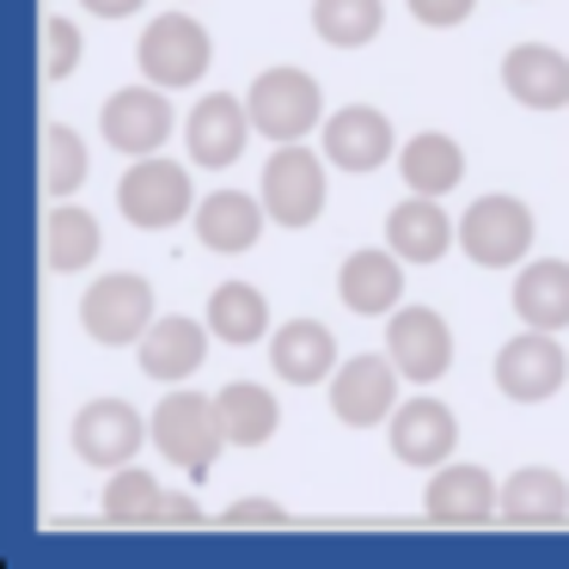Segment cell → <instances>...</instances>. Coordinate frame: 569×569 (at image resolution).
Wrapping results in <instances>:
<instances>
[{
  "label": "cell",
  "mask_w": 569,
  "mask_h": 569,
  "mask_svg": "<svg viewBox=\"0 0 569 569\" xmlns=\"http://www.w3.org/2000/svg\"><path fill=\"white\" fill-rule=\"evenodd\" d=\"M153 447H160L166 459H172L178 471H190V478H202V471L214 466V453L227 447V422H221V405L202 392H166L160 405H153Z\"/></svg>",
  "instance_id": "6da1fadb"
},
{
  "label": "cell",
  "mask_w": 569,
  "mask_h": 569,
  "mask_svg": "<svg viewBox=\"0 0 569 569\" xmlns=\"http://www.w3.org/2000/svg\"><path fill=\"white\" fill-rule=\"evenodd\" d=\"M246 104H251V129L263 141H276V148L282 141H307L325 123V92L307 68H263L251 80Z\"/></svg>",
  "instance_id": "7a4b0ae2"
},
{
  "label": "cell",
  "mask_w": 569,
  "mask_h": 569,
  "mask_svg": "<svg viewBox=\"0 0 569 569\" xmlns=\"http://www.w3.org/2000/svg\"><path fill=\"white\" fill-rule=\"evenodd\" d=\"M136 62H141V74H148L153 87L184 92V87H197V80L209 74L214 43L190 13H160V19H148V31H141Z\"/></svg>",
  "instance_id": "3957f363"
},
{
  "label": "cell",
  "mask_w": 569,
  "mask_h": 569,
  "mask_svg": "<svg viewBox=\"0 0 569 569\" xmlns=\"http://www.w3.org/2000/svg\"><path fill=\"white\" fill-rule=\"evenodd\" d=\"M117 202H123L129 227H141V233H166V227L184 221L197 197H190V172L178 160L141 153V160L123 172V184H117Z\"/></svg>",
  "instance_id": "277c9868"
},
{
  "label": "cell",
  "mask_w": 569,
  "mask_h": 569,
  "mask_svg": "<svg viewBox=\"0 0 569 569\" xmlns=\"http://www.w3.org/2000/svg\"><path fill=\"white\" fill-rule=\"evenodd\" d=\"M459 246L483 270H508L532 251V209L520 197H478L459 214Z\"/></svg>",
  "instance_id": "5b68a950"
},
{
  "label": "cell",
  "mask_w": 569,
  "mask_h": 569,
  "mask_svg": "<svg viewBox=\"0 0 569 569\" xmlns=\"http://www.w3.org/2000/svg\"><path fill=\"white\" fill-rule=\"evenodd\" d=\"M80 325H87V337L104 349H123V343H136V337H148L153 282H141V276H99V282L80 295Z\"/></svg>",
  "instance_id": "8992f818"
},
{
  "label": "cell",
  "mask_w": 569,
  "mask_h": 569,
  "mask_svg": "<svg viewBox=\"0 0 569 569\" xmlns=\"http://www.w3.org/2000/svg\"><path fill=\"white\" fill-rule=\"evenodd\" d=\"M263 209L276 227H312L325 214V166L312 148L282 141L263 166Z\"/></svg>",
  "instance_id": "52a82bcc"
},
{
  "label": "cell",
  "mask_w": 569,
  "mask_h": 569,
  "mask_svg": "<svg viewBox=\"0 0 569 569\" xmlns=\"http://www.w3.org/2000/svg\"><path fill=\"white\" fill-rule=\"evenodd\" d=\"M398 380H405V373H398L392 356H349L343 368L331 373L337 422H349V429H380V422H392Z\"/></svg>",
  "instance_id": "ba28073f"
},
{
  "label": "cell",
  "mask_w": 569,
  "mask_h": 569,
  "mask_svg": "<svg viewBox=\"0 0 569 569\" xmlns=\"http://www.w3.org/2000/svg\"><path fill=\"white\" fill-rule=\"evenodd\" d=\"M563 380H569V356L557 343V331H532L527 325V337H508L502 356H496V386L515 405H545V398H557Z\"/></svg>",
  "instance_id": "9c48e42d"
},
{
  "label": "cell",
  "mask_w": 569,
  "mask_h": 569,
  "mask_svg": "<svg viewBox=\"0 0 569 569\" xmlns=\"http://www.w3.org/2000/svg\"><path fill=\"white\" fill-rule=\"evenodd\" d=\"M148 435L153 429L141 422L136 405H123V398H92V405L74 417V453L87 459V466H99V471H123L129 459L141 453Z\"/></svg>",
  "instance_id": "30bf717a"
},
{
  "label": "cell",
  "mask_w": 569,
  "mask_h": 569,
  "mask_svg": "<svg viewBox=\"0 0 569 569\" xmlns=\"http://www.w3.org/2000/svg\"><path fill=\"white\" fill-rule=\"evenodd\" d=\"M386 349H392L398 373L410 386H429L453 368V331L435 307H398L392 325H386Z\"/></svg>",
  "instance_id": "8fae6325"
},
{
  "label": "cell",
  "mask_w": 569,
  "mask_h": 569,
  "mask_svg": "<svg viewBox=\"0 0 569 569\" xmlns=\"http://www.w3.org/2000/svg\"><path fill=\"white\" fill-rule=\"evenodd\" d=\"M104 141H111L117 153H129V160H141V153H160L166 136H172V104H166V87H123L104 99Z\"/></svg>",
  "instance_id": "7c38bea8"
},
{
  "label": "cell",
  "mask_w": 569,
  "mask_h": 569,
  "mask_svg": "<svg viewBox=\"0 0 569 569\" xmlns=\"http://www.w3.org/2000/svg\"><path fill=\"white\" fill-rule=\"evenodd\" d=\"M386 441H392L398 466L435 471V466H447V453H453V441H459V417L441 405V398H410V405L392 410Z\"/></svg>",
  "instance_id": "4fadbf2b"
},
{
  "label": "cell",
  "mask_w": 569,
  "mask_h": 569,
  "mask_svg": "<svg viewBox=\"0 0 569 569\" xmlns=\"http://www.w3.org/2000/svg\"><path fill=\"white\" fill-rule=\"evenodd\" d=\"M246 129H251V104H239L233 92H209L184 117V148L202 172H227L246 153Z\"/></svg>",
  "instance_id": "5bb4252c"
},
{
  "label": "cell",
  "mask_w": 569,
  "mask_h": 569,
  "mask_svg": "<svg viewBox=\"0 0 569 569\" xmlns=\"http://www.w3.org/2000/svg\"><path fill=\"white\" fill-rule=\"evenodd\" d=\"M502 87L527 111H563L569 104V56L551 43H515L502 56Z\"/></svg>",
  "instance_id": "9a60e30c"
},
{
  "label": "cell",
  "mask_w": 569,
  "mask_h": 569,
  "mask_svg": "<svg viewBox=\"0 0 569 569\" xmlns=\"http://www.w3.org/2000/svg\"><path fill=\"white\" fill-rule=\"evenodd\" d=\"M325 160L337 172H373L392 160V123L373 104H343L337 117H325Z\"/></svg>",
  "instance_id": "2e32d148"
},
{
  "label": "cell",
  "mask_w": 569,
  "mask_h": 569,
  "mask_svg": "<svg viewBox=\"0 0 569 569\" xmlns=\"http://www.w3.org/2000/svg\"><path fill=\"white\" fill-rule=\"evenodd\" d=\"M422 508H429V520H441V527H478V520L502 515V490H496L490 471H478V466H441L429 483V496H422Z\"/></svg>",
  "instance_id": "e0dca14e"
},
{
  "label": "cell",
  "mask_w": 569,
  "mask_h": 569,
  "mask_svg": "<svg viewBox=\"0 0 569 569\" xmlns=\"http://www.w3.org/2000/svg\"><path fill=\"white\" fill-rule=\"evenodd\" d=\"M209 325L197 319H153L148 337H141V373L160 386H178L209 361Z\"/></svg>",
  "instance_id": "ac0fdd59"
},
{
  "label": "cell",
  "mask_w": 569,
  "mask_h": 569,
  "mask_svg": "<svg viewBox=\"0 0 569 569\" xmlns=\"http://www.w3.org/2000/svg\"><path fill=\"white\" fill-rule=\"evenodd\" d=\"M337 295H343L349 312L380 319V312H392L398 295H405V258H398L392 246L386 251H356V258H343V270H337Z\"/></svg>",
  "instance_id": "d6986e66"
},
{
  "label": "cell",
  "mask_w": 569,
  "mask_h": 569,
  "mask_svg": "<svg viewBox=\"0 0 569 569\" xmlns=\"http://www.w3.org/2000/svg\"><path fill=\"white\" fill-rule=\"evenodd\" d=\"M453 239H459V227L441 214V197H417V190H410V202H398V209L386 214V246L405 263H441Z\"/></svg>",
  "instance_id": "ffe728a7"
},
{
  "label": "cell",
  "mask_w": 569,
  "mask_h": 569,
  "mask_svg": "<svg viewBox=\"0 0 569 569\" xmlns=\"http://www.w3.org/2000/svg\"><path fill=\"white\" fill-rule=\"evenodd\" d=\"M263 221H270V209L246 190H209L197 202V239L209 251H251L263 239Z\"/></svg>",
  "instance_id": "44dd1931"
},
{
  "label": "cell",
  "mask_w": 569,
  "mask_h": 569,
  "mask_svg": "<svg viewBox=\"0 0 569 569\" xmlns=\"http://www.w3.org/2000/svg\"><path fill=\"white\" fill-rule=\"evenodd\" d=\"M270 361L288 386H319L337 373V337L325 331L319 319H288L282 331L270 337Z\"/></svg>",
  "instance_id": "7402d4cb"
},
{
  "label": "cell",
  "mask_w": 569,
  "mask_h": 569,
  "mask_svg": "<svg viewBox=\"0 0 569 569\" xmlns=\"http://www.w3.org/2000/svg\"><path fill=\"white\" fill-rule=\"evenodd\" d=\"M515 312L532 331H569V263L539 258L515 276Z\"/></svg>",
  "instance_id": "603a6c76"
},
{
  "label": "cell",
  "mask_w": 569,
  "mask_h": 569,
  "mask_svg": "<svg viewBox=\"0 0 569 569\" xmlns=\"http://www.w3.org/2000/svg\"><path fill=\"white\" fill-rule=\"evenodd\" d=\"M99 246H104L99 214H87L80 202L50 209V221H43V263H50L56 276H80L92 258H99Z\"/></svg>",
  "instance_id": "cb8c5ba5"
},
{
  "label": "cell",
  "mask_w": 569,
  "mask_h": 569,
  "mask_svg": "<svg viewBox=\"0 0 569 569\" xmlns=\"http://www.w3.org/2000/svg\"><path fill=\"white\" fill-rule=\"evenodd\" d=\"M398 172H405V190H417V197H447V190H459V178H466V153H459L453 136H417L405 141V153H398Z\"/></svg>",
  "instance_id": "d4e9b609"
},
{
  "label": "cell",
  "mask_w": 569,
  "mask_h": 569,
  "mask_svg": "<svg viewBox=\"0 0 569 569\" xmlns=\"http://www.w3.org/2000/svg\"><path fill=\"white\" fill-rule=\"evenodd\" d=\"M214 405H221V422H227V441L233 447H263L276 435V422H282L276 392L258 380H227L221 392H214Z\"/></svg>",
  "instance_id": "484cf974"
},
{
  "label": "cell",
  "mask_w": 569,
  "mask_h": 569,
  "mask_svg": "<svg viewBox=\"0 0 569 569\" xmlns=\"http://www.w3.org/2000/svg\"><path fill=\"white\" fill-rule=\"evenodd\" d=\"M209 331L221 337V343H258L263 331H270V300L258 295L251 282H221L209 295Z\"/></svg>",
  "instance_id": "4316f807"
},
{
  "label": "cell",
  "mask_w": 569,
  "mask_h": 569,
  "mask_svg": "<svg viewBox=\"0 0 569 569\" xmlns=\"http://www.w3.org/2000/svg\"><path fill=\"white\" fill-rule=\"evenodd\" d=\"M502 515L532 527V520H563L569 515V483L545 466H527L502 483Z\"/></svg>",
  "instance_id": "83f0119b"
},
{
  "label": "cell",
  "mask_w": 569,
  "mask_h": 569,
  "mask_svg": "<svg viewBox=\"0 0 569 569\" xmlns=\"http://www.w3.org/2000/svg\"><path fill=\"white\" fill-rule=\"evenodd\" d=\"M386 26L380 0H312V31H319L331 50H361L373 43Z\"/></svg>",
  "instance_id": "f1b7e54d"
},
{
  "label": "cell",
  "mask_w": 569,
  "mask_h": 569,
  "mask_svg": "<svg viewBox=\"0 0 569 569\" xmlns=\"http://www.w3.org/2000/svg\"><path fill=\"white\" fill-rule=\"evenodd\" d=\"M80 178H87V141L68 123H50L43 129V190L50 197H74Z\"/></svg>",
  "instance_id": "f546056e"
},
{
  "label": "cell",
  "mask_w": 569,
  "mask_h": 569,
  "mask_svg": "<svg viewBox=\"0 0 569 569\" xmlns=\"http://www.w3.org/2000/svg\"><path fill=\"white\" fill-rule=\"evenodd\" d=\"M160 502H166V490H160L153 471L123 466L111 483H104V520H153V515H160Z\"/></svg>",
  "instance_id": "4dcf8cb0"
},
{
  "label": "cell",
  "mask_w": 569,
  "mask_h": 569,
  "mask_svg": "<svg viewBox=\"0 0 569 569\" xmlns=\"http://www.w3.org/2000/svg\"><path fill=\"white\" fill-rule=\"evenodd\" d=\"M80 68V31L74 19H43V87H62Z\"/></svg>",
  "instance_id": "1f68e13d"
},
{
  "label": "cell",
  "mask_w": 569,
  "mask_h": 569,
  "mask_svg": "<svg viewBox=\"0 0 569 569\" xmlns=\"http://www.w3.org/2000/svg\"><path fill=\"white\" fill-rule=\"evenodd\" d=\"M471 7H478V0H410V19H417V26L447 31V26H466Z\"/></svg>",
  "instance_id": "d6a6232c"
},
{
  "label": "cell",
  "mask_w": 569,
  "mask_h": 569,
  "mask_svg": "<svg viewBox=\"0 0 569 569\" xmlns=\"http://www.w3.org/2000/svg\"><path fill=\"white\" fill-rule=\"evenodd\" d=\"M227 520H233V527H246V520H270V527H276V520H288V508H282V502H258V496H246V502L227 508Z\"/></svg>",
  "instance_id": "836d02e7"
},
{
  "label": "cell",
  "mask_w": 569,
  "mask_h": 569,
  "mask_svg": "<svg viewBox=\"0 0 569 569\" xmlns=\"http://www.w3.org/2000/svg\"><path fill=\"white\" fill-rule=\"evenodd\" d=\"M87 13H99V19H129V13H141L148 0H80Z\"/></svg>",
  "instance_id": "e575fe53"
},
{
  "label": "cell",
  "mask_w": 569,
  "mask_h": 569,
  "mask_svg": "<svg viewBox=\"0 0 569 569\" xmlns=\"http://www.w3.org/2000/svg\"><path fill=\"white\" fill-rule=\"evenodd\" d=\"M202 515V508H197V496H166V502H160V515H153V520H197Z\"/></svg>",
  "instance_id": "d590c367"
}]
</instances>
